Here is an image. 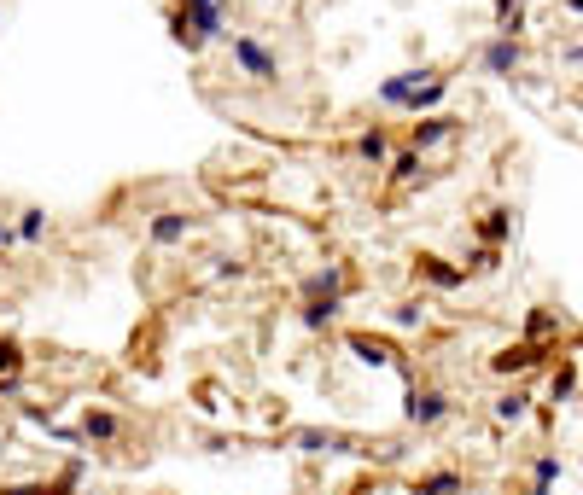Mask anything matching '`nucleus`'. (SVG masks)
<instances>
[{
    "label": "nucleus",
    "instance_id": "obj_1",
    "mask_svg": "<svg viewBox=\"0 0 583 495\" xmlns=\"http://www.w3.org/2000/svg\"><path fill=\"white\" fill-rule=\"evenodd\" d=\"M228 65H234V76H245L251 88H275L280 76H286V65H280V53L263 41L257 30H240L228 35Z\"/></svg>",
    "mask_w": 583,
    "mask_h": 495
},
{
    "label": "nucleus",
    "instance_id": "obj_2",
    "mask_svg": "<svg viewBox=\"0 0 583 495\" xmlns=\"http://www.w3.org/2000/svg\"><path fill=\"white\" fill-rule=\"evenodd\" d=\"M449 414H455V402H449V391H438V385H414L409 408H403V420H409L414 431H438Z\"/></svg>",
    "mask_w": 583,
    "mask_h": 495
},
{
    "label": "nucleus",
    "instance_id": "obj_3",
    "mask_svg": "<svg viewBox=\"0 0 583 495\" xmlns=\"http://www.w3.org/2000/svg\"><path fill=\"white\" fill-rule=\"evenodd\" d=\"M479 70L484 76H508L514 82L519 70H525V41L519 35H490L479 47Z\"/></svg>",
    "mask_w": 583,
    "mask_h": 495
},
{
    "label": "nucleus",
    "instance_id": "obj_4",
    "mask_svg": "<svg viewBox=\"0 0 583 495\" xmlns=\"http://www.w3.org/2000/svg\"><path fill=\"white\" fill-rule=\"evenodd\" d=\"M461 134V117H449V111H432V117H414L409 129V152H420V158H432L438 146H449Z\"/></svg>",
    "mask_w": 583,
    "mask_h": 495
},
{
    "label": "nucleus",
    "instance_id": "obj_5",
    "mask_svg": "<svg viewBox=\"0 0 583 495\" xmlns=\"http://www.w3.org/2000/svg\"><path fill=\"white\" fill-rule=\"evenodd\" d=\"M193 233H199V216H187V210H152V216H146V239H152L158 251L187 245Z\"/></svg>",
    "mask_w": 583,
    "mask_h": 495
},
{
    "label": "nucleus",
    "instance_id": "obj_6",
    "mask_svg": "<svg viewBox=\"0 0 583 495\" xmlns=\"http://www.w3.org/2000/svg\"><path fill=\"white\" fill-rule=\"evenodd\" d=\"M549 356H554V350H543V344H525V338H519V344H508V350H496V356H490V373H496V379H519V373L543 367Z\"/></svg>",
    "mask_w": 583,
    "mask_h": 495
},
{
    "label": "nucleus",
    "instance_id": "obj_7",
    "mask_svg": "<svg viewBox=\"0 0 583 495\" xmlns=\"http://www.w3.org/2000/svg\"><path fill=\"white\" fill-rule=\"evenodd\" d=\"M449 88H455V70H438V65H432V76H426V82H420V88L403 99V117H432V111L444 105Z\"/></svg>",
    "mask_w": 583,
    "mask_h": 495
},
{
    "label": "nucleus",
    "instance_id": "obj_8",
    "mask_svg": "<svg viewBox=\"0 0 583 495\" xmlns=\"http://www.w3.org/2000/svg\"><path fill=\"white\" fill-rule=\"evenodd\" d=\"M123 431H129V420H123L117 408H100V402L82 408V437H88V443L111 449V443H123Z\"/></svg>",
    "mask_w": 583,
    "mask_h": 495
},
{
    "label": "nucleus",
    "instance_id": "obj_9",
    "mask_svg": "<svg viewBox=\"0 0 583 495\" xmlns=\"http://www.w3.org/2000/svg\"><path fill=\"white\" fill-rule=\"evenodd\" d=\"M344 344H350V356L362 367H403V350L391 344V338H374V332H344Z\"/></svg>",
    "mask_w": 583,
    "mask_h": 495
},
{
    "label": "nucleus",
    "instance_id": "obj_10",
    "mask_svg": "<svg viewBox=\"0 0 583 495\" xmlns=\"http://www.w3.org/2000/svg\"><path fill=\"white\" fill-rule=\"evenodd\" d=\"M426 76H432V65H409V70H397V76H385V82L374 88V105H385V111H403V99H409L414 88L426 82Z\"/></svg>",
    "mask_w": 583,
    "mask_h": 495
},
{
    "label": "nucleus",
    "instance_id": "obj_11",
    "mask_svg": "<svg viewBox=\"0 0 583 495\" xmlns=\"http://www.w3.org/2000/svg\"><path fill=\"white\" fill-rule=\"evenodd\" d=\"M414 274H420L432 292H461V286H467L461 263H449V257H432V251H420V257H414Z\"/></svg>",
    "mask_w": 583,
    "mask_h": 495
},
{
    "label": "nucleus",
    "instance_id": "obj_12",
    "mask_svg": "<svg viewBox=\"0 0 583 495\" xmlns=\"http://www.w3.org/2000/svg\"><path fill=\"white\" fill-rule=\"evenodd\" d=\"M344 292H350V274H344V263L309 268L304 280H298V303H304V297H339V303H344Z\"/></svg>",
    "mask_w": 583,
    "mask_h": 495
},
{
    "label": "nucleus",
    "instance_id": "obj_13",
    "mask_svg": "<svg viewBox=\"0 0 583 495\" xmlns=\"http://www.w3.org/2000/svg\"><path fill=\"white\" fill-rule=\"evenodd\" d=\"M344 152H350V158H356V164H374V169H385L391 164V129H362V134H350V146H344Z\"/></svg>",
    "mask_w": 583,
    "mask_h": 495
},
{
    "label": "nucleus",
    "instance_id": "obj_14",
    "mask_svg": "<svg viewBox=\"0 0 583 495\" xmlns=\"http://www.w3.org/2000/svg\"><path fill=\"white\" fill-rule=\"evenodd\" d=\"M292 443H298L304 455H350V449H356V443H350V431H321V426L292 431Z\"/></svg>",
    "mask_w": 583,
    "mask_h": 495
},
{
    "label": "nucleus",
    "instance_id": "obj_15",
    "mask_svg": "<svg viewBox=\"0 0 583 495\" xmlns=\"http://www.w3.org/2000/svg\"><path fill=\"white\" fill-rule=\"evenodd\" d=\"M473 233H479V245H496V251H502V245L514 239V210H508V204H490L479 222H473Z\"/></svg>",
    "mask_w": 583,
    "mask_h": 495
},
{
    "label": "nucleus",
    "instance_id": "obj_16",
    "mask_svg": "<svg viewBox=\"0 0 583 495\" xmlns=\"http://www.w3.org/2000/svg\"><path fill=\"white\" fill-rule=\"evenodd\" d=\"M339 297H304L298 303V327L304 332H327V327H339Z\"/></svg>",
    "mask_w": 583,
    "mask_h": 495
},
{
    "label": "nucleus",
    "instance_id": "obj_17",
    "mask_svg": "<svg viewBox=\"0 0 583 495\" xmlns=\"http://www.w3.org/2000/svg\"><path fill=\"white\" fill-rule=\"evenodd\" d=\"M490 420H496V426H525V420H531V391H502L496 396V402H490Z\"/></svg>",
    "mask_w": 583,
    "mask_h": 495
},
{
    "label": "nucleus",
    "instance_id": "obj_18",
    "mask_svg": "<svg viewBox=\"0 0 583 495\" xmlns=\"http://www.w3.org/2000/svg\"><path fill=\"white\" fill-rule=\"evenodd\" d=\"M414 495H467V472H455V466L420 472V478H414Z\"/></svg>",
    "mask_w": 583,
    "mask_h": 495
},
{
    "label": "nucleus",
    "instance_id": "obj_19",
    "mask_svg": "<svg viewBox=\"0 0 583 495\" xmlns=\"http://www.w3.org/2000/svg\"><path fill=\"white\" fill-rule=\"evenodd\" d=\"M12 233H18L24 245H41V239L53 233V222H47V210H41V204H24V210H18V222H12Z\"/></svg>",
    "mask_w": 583,
    "mask_h": 495
},
{
    "label": "nucleus",
    "instance_id": "obj_20",
    "mask_svg": "<svg viewBox=\"0 0 583 495\" xmlns=\"http://www.w3.org/2000/svg\"><path fill=\"white\" fill-rule=\"evenodd\" d=\"M549 338H560V315H554V309H531V321H525V344H543V350H549Z\"/></svg>",
    "mask_w": 583,
    "mask_h": 495
},
{
    "label": "nucleus",
    "instance_id": "obj_21",
    "mask_svg": "<svg viewBox=\"0 0 583 495\" xmlns=\"http://www.w3.org/2000/svg\"><path fill=\"white\" fill-rule=\"evenodd\" d=\"M76 490V472H59V478H41V484H6L0 495H70Z\"/></svg>",
    "mask_w": 583,
    "mask_h": 495
},
{
    "label": "nucleus",
    "instance_id": "obj_22",
    "mask_svg": "<svg viewBox=\"0 0 583 495\" xmlns=\"http://www.w3.org/2000/svg\"><path fill=\"white\" fill-rule=\"evenodd\" d=\"M391 181H397V187H409V181H420V175H426V158H420V152H409V146H403V152H391Z\"/></svg>",
    "mask_w": 583,
    "mask_h": 495
},
{
    "label": "nucleus",
    "instance_id": "obj_23",
    "mask_svg": "<svg viewBox=\"0 0 583 495\" xmlns=\"http://www.w3.org/2000/svg\"><path fill=\"white\" fill-rule=\"evenodd\" d=\"M560 472H566L560 455H537V461H531V495H549L554 484H560Z\"/></svg>",
    "mask_w": 583,
    "mask_h": 495
},
{
    "label": "nucleus",
    "instance_id": "obj_24",
    "mask_svg": "<svg viewBox=\"0 0 583 495\" xmlns=\"http://www.w3.org/2000/svg\"><path fill=\"white\" fill-rule=\"evenodd\" d=\"M549 396L554 402H572L578 396V362L572 356H560V367H554V379H549Z\"/></svg>",
    "mask_w": 583,
    "mask_h": 495
},
{
    "label": "nucleus",
    "instance_id": "obj_25",
    "mask_svg": "<svg viewBox=\"0 0 583 495\" xmlns=\"http://www.w3.org/2000/svg\"><path fill=\"white\" fill-rule=\"evenodd\" d=\"M24 362H30V356H24V344L0 332V379H24Z\"/></svg>",
    "mask_w": 583,
    "mask_h": 495
},
{
    "label": "nucleus",
    "instance_id": "obj_26",
    "mask_svg": "<svg viewBox=\"0 0 583 495\" xmlns=\"http://www.w3.org/2000/svg\"><path fill=\"white\" fill-rule=\"evenodd\" d=\"M496 268H502V251H496V245H479V251H467L461 274H467V280H479V274H496Z\"/></svg>",
    "mask_w": 583,
    "mask_h": 495
},
{
    "label": "nucleus",
    "instance_id": "obj_27",
    "mask_svg": "<svg viewBox=\"0 0 583 495\" xmlns=\"http://www.w3.org/2000/svg\"><path fill=\"white\" fill-rule=\"evenodd\" d=\"M391 327H403V332H414V327H426V303H397V315H391Z\"/></svg>",
    "mask_w": 583,
    "mask_h": 495
},
{
    "label": "nucleus",
    "instance_id": "obj_28",
    "mask_svg": "<svg viewBox=\"0 0 583 495\" xmlns=\"http://www.w3.org/2000/svg\"><path fill=\"white\" fill-rule=\"evenodd\" d=\"M210 274H216V280H245V263H240V257H216Z\"/></svg>",
    "mask_w": 583,
    "mask_h": 495
},
{
    "label": "nucleus",
    "instance_id": "obj_29",
    "mask_svg": "<svg viewBox=\"0 0 583 495\" xmlns=\"http://www.w3.org/2000/svg\"><path fill=\"white\" fill-rule=\"evenodd\" d=\"M12 245H18V233H12V222H6V216H0V257H6Z\"/></svg>",
    "mask_w": 583,
    "mask_h": 495
},
{
    "label": "nucleus",
    "instance_id": "obj_30",
    "mask_svg": "<svg viewBox=\"0 0 583 495\" xmlns=\"http://www.w3.org/2000/svg\"><path fill=\"white\" fill-rule=\"evenodd\" d=\"M170 6H181V12H205V6H222V0H170Z\"/></svg>",
    "mask_w": 583,
    "mask_h": 495
},
{
    "label": "nucleus",
    "instance_id": "obj_31",
    "mask_svg": "<svg viewBox=\"0 0 583 495\" xmlns=\"http://www.w3.org/2000/svg\"><path fill=\"white\" fill-rule=\"evenodd\" d=\"M560 59H566V65H583V41H572V47H560Z\"/></svg>",
    "mask_w": 583,
    "mask_h": 495
},
{
    "label": "nucleus",
    "instance_id": "obj_32",
    "mask_svg": "<svg viewBox=\"0 0 583 495\" xmlns=\"http://www.w3.org/2000/svg\"><path fill=\"white\" fill-rule=\"evenodd\" d=\"M566 12H578V18H583V0H566Z\"/></svg>",
    "mask_w": 583,
    "mask_h": 495
},
{
    "label": "nucleus",
    "instance_id": "obj_33",
    "mask_svg": "<svg viewBox=\"0 0 583 495\" xmlns=\"http://www.w3.org/2000/svg\"><path fill=\"white\" fill-rule=\"evenodd\" d=\"M572 99H578V111H583V82H578V94H572Z\"/></svg>",
    "mask_w": 583,
    "mask_h": 495
}]
</instances>
